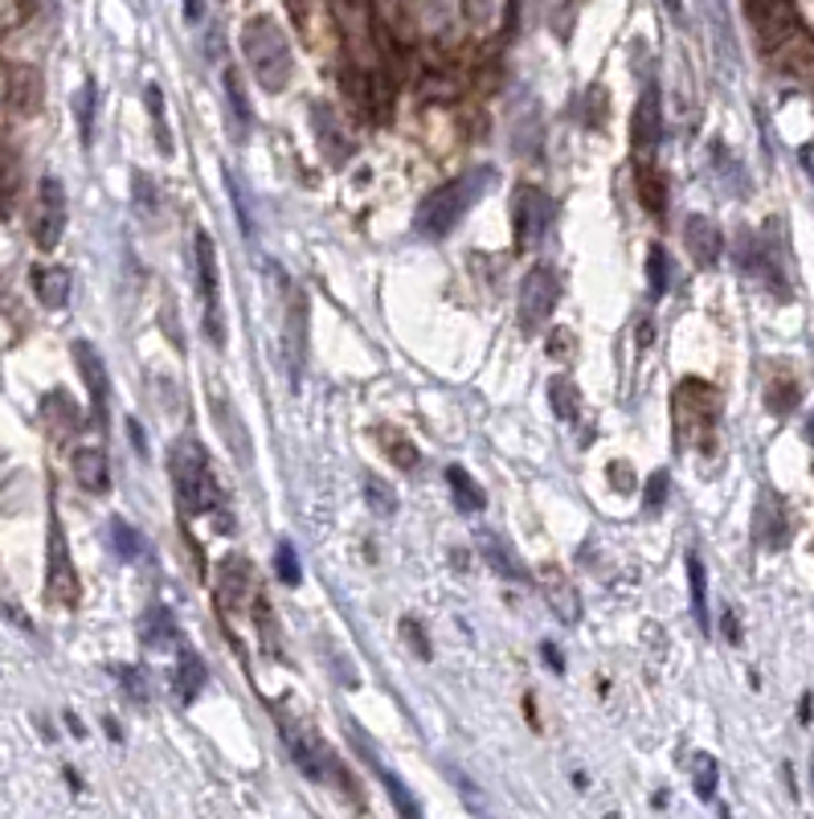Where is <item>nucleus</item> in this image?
I'll list each match as a JSON object with an SVG mask.
<instances>
[{
	"mask_svg": "<svg viewBox=\"0 0 814 819\" xmlns=\"http://www.w3.org/2000/svg\"><path fill=\"white\" fill-rule=\"evenodd\" d=\"M169 472H172V488H176V500L188 517H209V513H221V488H217V475L209 467V455L197 439H181L172 443L169 451Z\"/></svg>",
	"mask_w": 814,
	"mask_h": 819,
	"instance_id": "nucleus-1",
	"label": "nucleus"
},
{
	"mask_svg": "<svg viewBox=\"0 0 814 819\" xmlns=\"http://www.w3.org/2000/svg\"><path fill=\"white\" fill-rule=\"evenodd\" d=\"M487 185H491V173H487V169H471V173L446 181L443 188H434L426 202H422V209H417V217H414V230L422 234V238H446V234L458 226V217L471 209L475 197H479Z\"/></svg>",
	"mask_w": 814,
	"mask_h": 819,
	"instance_id": "nucleus-2",
	"label": "nucleus"
},
{
	"mask_svg": "<svg viewBox=\"0 0 814 819\" xmlns=\"http://www.w3.org/2000/svg\"><path fill=\"white\" fill-rule=\"evenodd\" d=\"M242 54L254 71L258 87L267 95H279L291 83V45H286L283 30L267 21V17H254L242 30Z\"/></svg>",
	"mask_w": 814,
	"mask_h": 819,
	"instance_id": "nucleus-3",
	"label": "nucleus"
},
{
	"mask_svg": "<svg viewBox=\"0 0 814 819\" xmlns=\"http://www.w3.org/2000/svg\"><path fill=\"white\" fill-rule=\"evenodd\" d=\"M193 250H197V295L200 308H205V332L217 348L226 345V320H221V283H217V250L209 230H197L193 238Z\"/></svg>",
	"mask_w": 814,
	"mask_h": 819,
	"instance_id": "nucleus-4",
	"label": "nucleus"
},
{
	"mask_svg": "<svg viewBox=\"0 0 814 819\" xmlns=\"http://www.w3.org/2000/svg\"><path fill=\"white\" fill-rule=\"evenodd\" d=\"M557 222V202L536 185H520L512 202V226L520 246H541Z\"/></svg>",
	"mask_w": 814,
	"mask_h": 819,
	"instance_id": "nucleus-5",
	"label": "nucleus"
},
{
	"mask_svg": "<svg viewBox=\"0 0 814 819\" xmlns=\"http://www.w3.org/2000/svg\"><path fill=\"white\" fill-rule=\"evenodd\" d=\"M557 300H561V274L549 262L532 267L524 274V283H520V324L529 332L544 328L549 316L557 312Z\"/></svg>",
	"mask_w": 814,
	"mask_h": 819,
	"instance_id": "nucleus-6",
	"label": "nucleus"
},
{
	"mask_svg": "<svg viewBox=\"0 0 814 819\" xmlns=\"http://www.w3.org/2000/svg\"><path fill=\"white\" fill-rule=\"evenodd\" d=\"M29 230H33L37 250H54V246L62 243V230H66V188H62L57 176H42Z\"/></svg>",
	"mask_w": 814,
	"mask_h": 819,
	"instance_id": "nucleus-7",
	"label": "nucleus"
},
{
	"mask_svg": "<svg viewBox=\"0 0 814 819\" xmlns=\"http://www.w3.org/2000/svg\"><path fill=\"white\" fill-rule=\"evenodd\" d=\"M45 594L57 606L78 603V574H74L70 549H66V532L57 525V513H50V570H45Z\"/></svg>",
	"mask_w": 814,
	"mask_h": 819,
	"instance_id": "nucleus-8",
	"label": "nucleus"
},
{
	"mask_svg": "<svg viewBox=\"0 0 814 819\" xmlns=\"http://www.w3.org/2000/svg\"><path fill=\"white\" fill-rule=\"evenodd\" d=\"M74 360H78V374H83L86 389H90V406H95V422H107V394H111V386H107V365H102L99 348L90 345V341H74L70 345Z\"/></svg>",
	"mask_w": 814,
	"mask_h": 819,
	"instance_id": "nucleus-9",
	"label": "nucleus"
},
{
	"mask_svg": "<svg viewBox=\"0 0 814 819\" xmlns=\"http://www.w3.org/2000/svg\"><path fill=\"white\" fill-rule=\"evenodd\" d=\"M630 140L639 152L655 148L663 140V99H659V87L647 83L639 103H634V119H630Z\"/></svg>",
	"mask_w": 814,
	"mask_h": 819,
	"instance_id": "nucleus-10",
	"label": "nucleus"
},
{
	"mask_svg": "<svg viewBox=\"0 0 814 819\" xmlns=\"http://www.w3.org/2000/svg\"><path fill=\"white\" fill-rule=\"evenodd\" d=\"M684 243H687V255L696 259V267H716L720 262V250H725V234L716 230L713 217H687L684 226Z\"/></svg>",
	"mask_w": 814,
	"mask_h": 819,
	"instance_id": "nucleus-11",
	"label": "nucleus"
},
{
	"mask_svg": "<svg viewBox=\"0 0 814 819\" xmlns=\"http://www.w3.org/2000/svg\"><path fill=\"white\" fill-rule=\"evenodd\" d=\"M475 546H479V553L487 558V565L496 570L500 578H508V582H529V565L520 561V553H515L508 541H503L500 532H491V529H484L479 537H475Z\"/></svg>",
	"mask_w": 814,
	"mask_h": 819,
	"instance_id": "nucleus-12",
	"label": "nucleus"
},
{
	"mask_svg": "<svg viewBox=\"0 0 814 819\" xmlns=\"http://www.w3.org/2000/svg\"><path fill=\"white\" fill-rule=\"evenodd\" d=\"M753 537H758V546H766V549H782L790 541V520H786V513H782V500H778L773 492H761L758 513H753Z\"/></svg>",
	"mask_w": 814,
	"mask_h": 819,
	"instance_id": "nucleus-13",
	"label": "nucleus"
},
{
	"mask_svg": "<svg viewBox=\"0 0 814 819\" xmlns=\"http://www.w3.org/2000/svg\"><path fill=\"white\" fill-rule=\"evenodd\" d=\"M303 320H307V303L303 291L291 288V303H286V369H291V386H300L303 374Z\"/></svg>",
	"mask_w": 814,
	"mask_h": 819,
	"instance_id": "nucleus-14",
	"label": "nucleus"
},
{
	"mask_svg": "<svg viewBox=\"0 0 814 819\" xmlns=\"http://www.w3.org/2000/svg\"><path fill=\"white\" fill-rule=\"evenodd\" d=\"M74 479H78L86 492H95V496H102V492L111 488V467H107V455H102L99 446L74 451Z\"/></svg>",
	"mask_w": 814,
	"mask_h": 819,
	"instance_id": "nucleus-15",
	"label": "nucleus"
},
{
	"mask_svg": "<svg viewBox=\"0 0 814 819\" xmlns=\"http://www.w3.org/2000/svg\"><path fill=\"white\" fill-rule=\"evenodd\" d=\"M29 283H33V291H37V300H42L45 308H66L70 288H74L66 267H33V271H29Z\"/></svg>",
	"mask_w": 814,
	"mask_h": 819,
	"instance_id": "nucleus-16",
	"label": "nucleus"
},
{
	"mask_svg": "<svg viewBox=\"0 0 814 819\" xmlns=\"http://www.w3.org/2000/svg\"><path fill=\"white\" fill-rule=\"evenodd\" d=\"M140 639L148 647H169L176 639V618L169 606H148L140 618Z\"/></svg>",
	"mask_w": 814,
	"mask_h": 819,
	"instance_id": "nucleus-17",
	"label": "nucleus"
},
{
	"mask_svg": "<svg viewBox=\"0 0 814 819\" xmlns=\"http://www.w3.org/2000/svg\"><path fill=\"white\" fill-rule=\"evenodd\" d=\"M107 541H111L115 558H119V561H140V558H148V541H143L140 529H131L123 517H115L111 525H107Z\"/></svg>",
	"mask_w": 814,
	"mask_h": 819,
	"instance_id": "nucleus-18",
	"label": "nucleus"
},
{
	"mask_svg": "<svg viewBox=\"0 0 814 819\" xmlns=\"http://www.w3.org/2000/svg\"><path fill=\"white\" fill-rule=\"evenodd\" d=\"M446 484H451V492H455V504L463 508V513H484L487 508V496L484 488L471 479V472H463V467H446Z\"/></svg>",
	"mask_w": 814,
	"mask_h": 819,
	"instance_id": "nucleus-19",
	"label": "nucleus"
},
{
	"mask_svg": "<svg viewBox=\"0 0 814 819\" xmlns=\"http://www.w3.org/2000/svg\"><path fill=\"white\" fill-rule=\"evenodd\" d=\"M200 685H205V664H200L193 651H181V660H176V672H172V689H176V697L188 704L200 692Z\"/></svg>",
	"mask_w": 814,
	"mask_h": 819,
	"instance_id": "nucleus-20",
	"label": "nucleus"
},
{
	"mask_svg": "<svg viewBox=\"0 0 814 819\" xmlns=\"http://www.w3.org/2000/svg\"><path fill=\"white\" fill-rule=\"evenodd\" d=\"M687 582H692V615L701 623V632H713L708 627V578H704V561L696 553H687Z\"/></svg>",
	"mask_w": 814,
	"mask_h": 819,
	"instance_id": "nucleus-21",
	"label": "nucleus"
},
{
	"mask_svg": "<svg viewBox=\"0 0 814 819\" xmlns=\"http://www.w3.org/2000/svg\"><path fill=\"white\" fill-rule=\"evenodd\" d=\"M214 414H217V422H221V434H226L229 451H238V460H242V463L254 460V451H250V439H246V431H242V418H238V414L229 418V406L221 402V398H214Z\"/></svg>",
	"mask_w": 814,
	"mask_h": 819,
	"instance_id": "nucleus-22",
	"label": "nucleus"
},
{
	"mask_svg": "<svg viewBox=\"0 0 814 819\" xmlns=\"http://www.w3.org/2000/svg\"><path fill=\"white\" fill-rule=\"evenodd\" d=\"M647 288H651V300H663L672 288V259L659 243L647 250Z\"/></svg>",
	"mask_w": 814,
	"mask_h": 819,
	"instance_id": "nucleus-23",
	"label": "nucleus"
},
{
	"mask_svg": "<svg viewBox=\"0 0 814 819\" xmlns=\"http://www.w3.org/2000/svg\"><path fill=\"white\" fill-rule=\"evenodd\" d=\"M549 606L561 615V623H577L582 618V599H577V590L565 582V578H549Z\"/></svg>",
	"mask_w": 814,
	"mask_h": 819,
	"instance_id": "nucleus-24",
	"label": "nucleus"
},
{
	"mask_svg": "<svg viewBox=\"0 0 814 819\" xmlns=\"http://www.w3.org/2000/svg\"><path fill=\"white\" fill-rule=\"evenodd\" d=\"M634 185H639V197H643V205L651 214H663V209H668V188H663V181H659V173L651 164H639V169H634Z\"/></svg>",
	"mask_w": 814,
	"mask_h": 819,
	"instance_id": "nucleus-25",
	"label": "nucleus"
},
{
	"mask_svg": "<svg viewBox=\"0 0 814 819\" xmlns=\"http://www.w3.org/2000/svg\"><path fill=\"white\" fill-rule=\"evenodd\" d=\"M226 99H229V123H238V140H246V131H250V107H246L242 78L234 71L226 74Z\"/></svg>",
	"mask_w": 814,
	"mask_h": 819,
	"instance_id": "nucleus-26",
	"label": "nucleus"
},
{
	"mask_svg": "<svg viewBox=\"0 0 814 819\" xmlns=\"http://www.w3.org/2000/svg\"><path fill=\"white\" fill-rule=\"evenodd\" d=\"M42 414L54 418L57 434H74L78 431V410H74V402L66 398V394H50L42 402Z\"/></svg>",
	"mask_w": 814,
	"mask_h": 819,
	"instance_id": "nucleus-27",
	"label": "nucleus"
},
{
	"mask_svg": "<svg viewBox=\"0 0 814 819\" xmlns=\"http://www.w3.org/2000/svg\"><path fill=\"white\" fill-rule=\"evenodd\" d=\"M692 783H696V795L701 799H713L716 787H720V766H716L713 754H696L692 758Z\"/></svg>",
	"mask_w": 814,
	"mask_h": 819,
	"instance_id": "nucleus-28",
	"label": "nucleus"
},
{
	"mask_svg": "<svg viewBox=\"0 0 814 819\" xmlns=\"http://www.w3.org/2000/svg\"><path fill=\"white\" fill-rule=\"evenodd\" d=\"M549 398H553V414H557L561 422H577V389H573V381L553 377V381H549Z\"/></svg>",
	"mask_w": 814,
	"mask_h": 819,
	"instance_id": "nucleus-29",
	"label": "nucleus"
},
{
	"mask_svg": "<svg viewBox=\"0 0 814 819\" xmlns=\"http://www.w3.org/2000/svg\"><path fill=\"white\" fill-rule=\"evenodd\" d=\"M95 99H99V87H95V83H83L78 99H74V111H78V131H83V144H90V136H95Z\"/></svg>",
	"mask_w": 814,
	"mask_h": 819,
	"instance_id": "nucleus-30",
	"label": "nucleus"
},
{
	"mask_svg": "<svg viewBox=\"0 0 814 819\" xmlns=\"http://www.w3.org/2000/svg\"><path fill=\"white\" fill-rule=\"evenodd\" d=\"M148 111H152V119H156V140H160V152H172L169 128H164V95H160V87H148Z\"/></svg>",
	"mask_w": 814,
	"mask_h": 819,
	"instance_id": "nucleus-31",
	"label": "nucleus"
},
{
	"mask_svg": "<svg viewBox=\"0 0 814 819\" xmlns=\"http://www.w3.org/2000/svg\"><path fill=\"white\" fill-rule=\"evenodd\" d=\"M274 570H279V578H283V586H300V558H295V549L279 546V558H274Z\"/></svg>",
	"mask_w": 814,
	"mask_h": 819,
	"instance_id": "nucleus-32",
	"label": "nucleus"
},
{
	"mask_svg": "<svg viewBox=\"0 0 814 819\" xmlns=\"http://www.w3.org/2000/svg\"><path fill=\"white\" fill-rule=\"evenodd\" d=\"M119 680H123V689H128L131 701H148V680H143V672H135V668H119Z\"/></svg>",
	"mask_w": 814,
	"mask_h": 819,
	"instance_id": "nucleus-33",
	"label": "nucleus"
},
{
	"mask_svg": "<svg viewBox=\"0 0 814 819\" xmlns=\"http://www.w3.org/2000/svg\"><path fill=\"white\" fill-rule=\"evenodd\" d=\"M663 500H668V472H655L647 479V513L663 508Z\"/></svg>",
	"mask_w": 814,
	"mask_h": 819,
	"instance_id": "nucleus-34",
	"label": "nucleus"
},
{
	"mask_svg": "<svg viewBox=\"0 0 814 819\" xmlns=\"http://www.w3.org/2000/svg\"><path fill=\"white\" fill-rule=\"evenodd\" d=\"M365 492H369V504L377 508V513H393V500H389V488L381 484V479H365Z\"/></svg>",
	"mask_w": 814,
	"mask_h": 819,
	"instance_id": "nucleus-35",
	"label": "nucleus"
},
{
	"mask_svg": "<svg viewBox=\"0 0 814 819\" xmlns=\"http://www.w3.org/2000/svg\"><path fill=\"white\" fill-rule=\"evenodd\" d=\"M401 632H405V639L414 644V651H417V656H422V660H430V644H426V639H422V632H417V623H414V618H405V623H401Z\"/></svg>",
	"mask_w": 814,
	"mask_h": 819,
	"instance_id": "nucleus-36",
	"label": "nucleus"
},
{
	"mask_svg": "<svg viewBox=\"0 0 814 819\" xmlns=\"http://www.w3.org/2000/svg\"><path fill=\"white\" fill-rule=\"evenodd\" d=\"M131 188L140 193V205H143V209H156V193H152V181H148V176H143V173H135V181H131Z\"/></svg>",
	"mask_w": 814,
	"mask_h": 819,
	"instance_id": "nucleus-37",
	"label": "nucleus"
},
{
	"mask_svg": "<svg viewBox=\"0 0 814 819\" xmlns=\"http://www.w3.org/2000/svg\"><path fill=\"white\" fill-rule=\"evenodd\" d=\"M0 615H4V618H13V623H17V627H21V632H33V623H29V618L21 615V611H17V606L0 603Z\"/></svg>",
	"mask_w": 814,
	"mask_h": 819,
	"instance_id": "nucleus-38",
	"label": "nucleus"
},
{
	"mask_svg": "<svg viewBox=\"0 0 814 819\" xmlns=\"http://www.w3.org/2000/svg\"><path fill=\"white\" fill-rule=\"evenodd\" d=\"M541 651H544V660H549V668L553 672H565V660H561V651L553 644H541Z\"/></svg>",
	"mask_w": 814,
	"mask_h": 819,
	"instance_id": "nucleus-39",
	"label": "nucleus"
},
{
	"mask_svg": "<svg viewBox=\"0 0 814 819\" xmlns=\"http://www.w3.org/2000/svg\"><path fill=\"white\" fill-rule=\"evenodd\" d=\"M128 434H131V446L143 455V451H148V443H143V431H140V422H135V418H128Z\"/></svg>",
	"mask_w": 814,
	"mask_h": 819,
	"instance_id": "nucleus-40",
	"label": "nucleus"
},
{
	"mask_svg": "<svg viewBox=\"0 0 814 819\" xmlns=\"http://www.w3.org/2000/svg\"><path fill=\"white\" fill-rule=\"evenodd\" d=\"M185 17L188 21H200L205 17V0H185Z\"/></svg>",
	"mask_w": 814,
	"mask_h": 819,
	"instance_id": "nucleus-41",
	"label": "nucleus"
},
{
	"mask_svg": "<svg viewBox=\"0 0 814 819\" xmlns=\"http://www.w3.org/2000/svg\"><path fill=\"white\" fill-rule=\"evenodd\" d=\"M663 4H668V13H672V17L684 13V0H663Z\"/></svg>",
	"mask_w": 814,
	"mask_h": 819,
	"instance_id": "nucleus-42",
	"label": "nucleus"
},
{
	"mask_svg": "<svg viewBox=\"0 0 814 819\" xmlns=\"http://www.w3.org/2000/svg\"><path fill=\"white\" fill-rule=\"evenodd\" d=\"M806 439L814 443V410H811V418H806Z\"/></svg>",
	"mask_w": 814,
	"mask_h": 819,
	"instance_id": "nucleus-43",
	"label": "nucleus"
}]
</instances>
